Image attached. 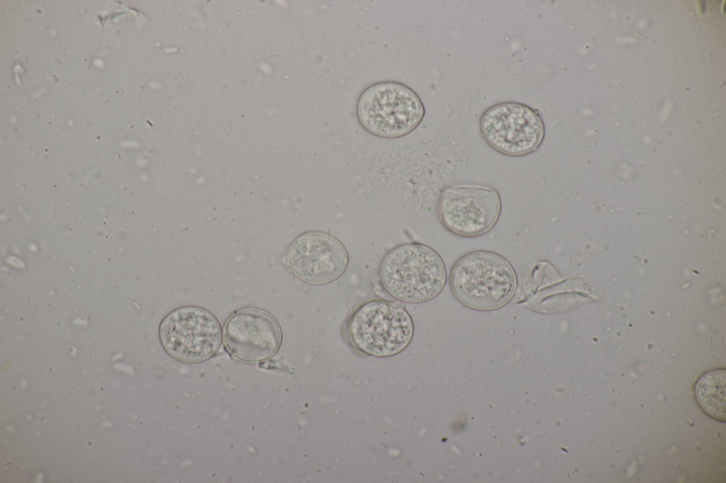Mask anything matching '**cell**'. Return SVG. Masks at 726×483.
<instances>
[{"mask_svg":"<svg viewBox=\"0 0 726 483\" xmlns=\"http://www.w3.org/2000/svg\"><path fill=\"white\" fill-rule=\"evenodd\" d=\"M380 278L385 290L396 299L420 303L441 292L446 281V270L441 257L432 249L411 243L398 246L385 256Z\"/></svg>","mask_w":726,"mask_h":483,"instance_id":"cell-1","label":"cell"},{"mask_svg":"<svg viewBox=\"0 0 726 483\" xmlns=\"http://www.w3.org/2000/svg\"><path fill=\"white\" fill-rule=\"evenodd\" d=\"M516 284V275L509 262L497 254L486 251L462 256L450 275V285L458 300L480 310L506 305L512 298Z\"/></svg>","mask_w":726,"mask_h":483,"instance_id":"cell-2","label":"cell"},{"mask_svg":"<svg viewBox=\"0 0 726 483\" xmlns=\"http://www.w3.org/2000/svg\"><path fill=\"white\" fill-rule=\"evenodd\" d=\"M418 95L409 86L396 81H381L365 89L357 103V116L362 127L372 135L398 138L413 131L425 115Z\"/></svg>","mask_w":726,"mask_h":483,"instance_id":"cell-3","label":"cell"},{"mask_svg":"<svg viewBox=\"0 0 726 483\" xmlns=\"http://www.w3.org/2000/svg\"><path fill=\"white\" fill-rule=\"evenodd\" d=\"M352 345L360 352L376 357L399 353L412 340L414 326L410 314L399 305L374 300L359 307L347 326Z\"/></svg>","mask_w":726,"mask_h":483,"instance_id":"cell-4","label":"cell"},{"mask_svg":"<svg viewBox=\"0 0 726 483\" xmlns=\"http://www.w3.org/2000/svg\"><path fill=\"white\" fill-rule=\"evenodd\" d=\"M485 141L496 151L521 157L535 151L544 137V125L538 113L516 102H503L488 108L479 121Z\"/></svg>","mask_w":726,"mask_h":483,"instance_id":"cell-5","label":"cell"},{"mask_svg":"<svg viewBox=\"0 0 726 483\" xmlns=\"http://www.w3.org/2000/svg\"><path fill=\"white\" fill-rule=\"evenodd\" d=\"M161 343L174 358L198 363L211 358L220 348L222 330L208 311L184 307L169 313L160 327Z\"/></svg>","mask_w":726,"mask_h":483,"instance_id":"cell-6","label":"cell"},{"mask_svg":"<svg viewBox=\"0 0 726 483\" xmlns=\"http://www.w3.org/2000/svg\"><path fill=\"white\" fill-rule=\"evenodd\" d=\"M501 212L498 192L483 185L465 184L446 188L439 198L437 212L449 232L464 237L490 230Z\"/></svg>","mask_w":726,"mask_h":483,"instance_id":"cell-7","label":"cell"},{"mask_svg":"<svg viewBox=\"0 0 726 483\" xmlns=\"http://www.w3.org/2000/svg\"><path fill=\"white\" fill-rule=\"evenodd\" d=\"M288 258L294 273L311 284L330 283L340 277L348 263L347 252L334 237L320 232H310L298 237L291 244Z\"/></svg>","mask_w":726,"mask_h":483,"instance_id":"cell-8","label":"cell"},{"mask_svg":"<svg viewBox=\"0 0 726 483\" xmlns=\"http://www.w3.org/2000/svg\"><path fill=\"white\" fill-rule=\"evenodd\" d=\"M223 337L229 353L246 363H256L272 356L281 340L277 321L267 312L254 308L232 315L225 324Z\"/></svg>","mask_w":726,"mask_h":483,"instance_id":"cell-9","label":"cell"},{"mask_svg":"<svg viewBox=\"0 0 726 483\" xmlns=\"http://www.w3.org/2000/svg\"><path fill=\"white\" fill-rule=\"evenodd\" d=\"M725 369H714L701 375L695 385L700 408L713 419L725 422Z\"/></svg>","mask_w":726,"mask_h":483,"instance_id":"cell-10","label":"cell"}]
</instances>
